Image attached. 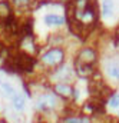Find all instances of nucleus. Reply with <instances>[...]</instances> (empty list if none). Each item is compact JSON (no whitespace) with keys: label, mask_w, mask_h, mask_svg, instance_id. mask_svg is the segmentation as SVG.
Instances as JSON below:
<instances>
[{"label":"nucleus","mask_w":119,"mask_h":123,"mask_svg":"<svg viewBox=\"0 0 119 123\" xmlns=\"http://www.w3.org/2000/svg\"><path fill=\"white\" fill-rule=\"evenodd\" d=\"M72 76H73V73H72V70H70L67 66L62 67L59 72L56 73V79L60 80V82H69V80L72 79Z\"/></svg>","instance_id":"10"},{"label":"nucleus","mask_w":119,"mask_h":123,"mask_svg":"<svg viewBox=\"0 0 119 123\" xmlns=\"http://www.w3.org/2000/svg\"><path fill=\"white\" fill-rule=\"evenodd\" d=\"M45 23L47 26H62L65 23V17H62L59 14H46Z\"/></svg>","instance_id":"7"},{"label":"nucleus","mask_w":119,"mask_h":123,"mask_svg":"<svg viewBox=\"0 0 119 123\" xmlns=\"http://www.w3.org/2000/svg\"><path fill=\"white\" fill-rule=\"evenodd\" d=\"M113 14V1L112 0H103L102 3V16L105 19H109Z\"/></svg>","instance_id":"11"},{"label":"nucleus","mask_w":119,"mask_h":123,"mask_svg":"<svg viewBox=\"0 0 119 123\" xmlns=\"http://www.w3.org/2000/svg\"><path fill=\"white\" fill-rule=\"evenodd\" d=\"M0 92H1V94H3L4 97H12V96L16 93V90H14V87H13L10 83L4 82V83L0 85Z\"/></svg>","instance_id":"13"},{"label":"nucleus","mask_w":119,"mask_h":123,"mask_svg":"<svg viewBox=\"0 0 119 123\" xmlns=\"http://www.w3.org/2000/svg\"><path fill=\"white\" fill-rule=\"evenodd\" d=\"M10 99H12V105H13V107H14L17 112H23V109H25V106H26L25 96L16 92L12 97H10Z\"/></svg>","instance_id":"6"},{"label":"nucleus","mask_w":119,"mask_h":123,"mask_svg":"<svg viewBox=\"0 0 119 123\" xmlns=\"http://www.w3.org/2000/svg\"><path fill=\"white\" fill-rule=\"evenodd\" d=\"M55 92L58 93L59 96H62V97H70L72 93H73V90H72V87H70L69 85H66V83H59V85L55 86Z\"/></svg>","instance_id":"8"},{"label":"nucleus","mask_w":119,"mask_h":123,"mask_svg":"<svg viewBox=\"0 0 119 123\" xmlns=\"http://www.w3.org/2000/svg\"><path fill=\"white\" fill-rule=\"evenodd\" d=\"M109 106L111 107H119V94H113L109 99Z\"/></svg>","instance_id":"15"},{"label":"nucleus","mask_w":119,"mask_h":123,"mask_svg":"<svg viewBox=\"0 0 119 123\" xmlns=\"http://www.w3.org/2000/svg\"><path fill=\"white\" fill-rule=\"evenodd\" d=\"M58 106V99L55 94L52 93H45L42 94L37 102H36V109L40 110V112H49L52 109H55Z\"/></svg>","instance_id":"2"},{"label":"nucleus","mask_w":119,"mask_h":123,"mask_svg":"<svg viewBox=\"0 0 119 123\" xmlns=\"http://www.w3.org/2000/svg\"><path fill=\"white\" fill-rule=\"evenodd\" d=\"M73 19L79 25H90L95 20V9L90 0H73Z\"/></svg>","instance_id":"1"},{"label":"nucleus","mask_w":119,"mask_h":123,"mask_svg":"<svg viewBox=\"0 0 119 123\" xmlns=\"http://www.w3.org/2000/svg\"><path fill=\"white\" fill-rule=\"evenodd\" d=\"M106 73H108V76H109L111 79L119 82V60L118 59L111 60L106 64Z\"/></svg>","instance_id":"5"},{"label":"nucleus","mask_w":119,"mask_h":123,"mask_svg":"<svg viewBox=\"0 0 119 123\" xmlns=\"http://www.w3.org/2000/svg\"><path fill=\"white\" fill-rule=\"evenodd\" d=\"M63 50L60 49H50L49 52H46L43 56H42V62L46 64V66H58L63 62Z\"/></svg>","instance_id":"3"},{"label":"nucleus","mask_w":119,"mask_h":123,"mask_svg":"<svg viewBox=\"0 0 119 123\" xmlns=\"http://www.w3.org/2000/svg\"><path fill=\"white\" fill-rule=\"evenodd\" d=\"M75 69H76V73L80 77H88V76L92 74V72H93L92 63H85V62H80V60H76Z\"/></svg>","instance_id":"4"},{"label":"nucleus","mask_w":119,"mask_h":123,"mask_svg":"<svg viewBox=\"0 0 119 123\" xmlns=\"http://www.w3.org/2000/svg\"><path fill=\"white\" fill-rule=\"evenodd\" d=\"M10 16H12L10 6L6 1L0 0V20H7V19H10Z\"/></svg>","instance_id":"12"},{"label":"nucleus","mask_w":119,"mask_h":123,"mask_svg":"<svg viewBox=\"0 0 119 123\" xmlns=\"http://www.w3.org/2000/svg\"><path fill=\"white\" fill-rule=\"evenodd\" d=\"M22 49L25 50V53H33L34 52V46H33V40H32V37L27 36V37H25L23 40H22Z\"/></svg>","instance_id":"14"},{"label":"nucleus","mask_w":119,"mask_h":123,"mask_svg":"<svg viewBox=\"0 0 119 123\" xmlns=\"http://www.w3.org/2000/svg\"><path fill=\"white\" fill-rule=\"evenodd\" d=\"M14 1V4H17V6H25V4H27L30 0H13Z\"/></svg>","instance_id":"16"},{"label":"nucleus","mask_w":119,"mask_h":123,"mask_svg":"<svg viewBox=\"0 0 119 123\" xmlns=\"http://www.w3.org/2000/svg\"><path fill=\"white\" fill-rule=\"evenodd\" d=\"M95 59H96V55H95V52L90 50V49H85V50H82V52L79 53V57H78V60L85 62V63H93Z\"/></svg>","instance_id":"9"}]
</instances>
